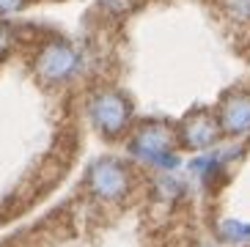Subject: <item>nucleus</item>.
Returning a JSON list of instances; mask_svg holds the SVG:
<instances>
[{
  "instance_id": "nucleus-10",
  "label": "nucleus",
  "mask_w": 250,
  "mask_h": 247,
  "mask_svg": "<svg viewBox=\"0 0 250 247\" xmlns=\"http://www.w3.org/2000/svg\"><path fill=\"white\" fill-rule=\"evenodd\" d=\"M107 11H113V14H124V11H129V8L135 6V0H99Z\"/></svg>"
},
{
  "instance_id": "nucleus-4",
  "label": "nucleus",
  "mask_w": 250,
  "mask_h": 247,
  "mask_svg": "<svg viewBox=\"0 0 250 247\" xmlns=\"http://www.w3.org/2000/svg\"><path fill=\"white\" fill-rule=\"evenodd\" d=\"M88 187L102 201H118V198H124L129 192V173H126V167L121 162L102 160L96 165H91Z\"/></svg>"
},
{
  "instance_id": "nucleus-6",
  "label": "nucleus",
  "mask_w": 250,
  "mask_h": 247,
  "mask_svg": "<svg viewBox=\"0 0 250 247\" xmlns=\"http://www.w3.org/2000/svg\"><path fill=\"white\" fill-rule=\"evenodd\" d=\"M220 129L242 135L250 129V96H231L220 110Z\"/></svg>"
},
{
  "instance_id": "nucleus-3",
  "label": "nucleus",
  "mask_w": 250,
  "mask_h": 247,
  "mask_svg": "<svg viewBox=\"0 0 250 247\" xmlns=\"http://www.w3.org/2000/svg\"><path fill=\"white\" fill-rule=\"evenodd\" d=\"M91 121L96 124V129L107 135V138H116L121 132L129 126V116H132V110H129V102H126L121 94L116 91H102V94H96L91 99Z\"/></svg>"
},
{
  "instance_id": "nucleus-2",
  "label": "nucleus",
  "mask_w": 250,
  "mask_h": 247,
  "mask_svg": "<svg viewBox=\"0 0 250 247\" xmlns=\"http://www.w3.org/2000/svg\"><path fill=\"white\" fill-rule=\"evenodd\" d=\"M132 154L140 160L151 162L154 167L173 170L179 165V157L173 151V135L162 124H146L132 138Z\"/></svg>"
},
{
  "instance_id": "nucleus-7",
  "label": "nucleus",
  "mask_w": 250,
  "mask_h": 247,
  "mask_svg": "<svg viewBox=\"0 0 250 247\" xmlns=\"http://www.w3.org/2000/svg\"><path fill=\"white\" fill-rule=\"evenodd\" d=\"M220 236L231 245H245V242H250V226L239 223V220H226L220 226Z\"/></svg>"
},
{
  "instance_id": "nucleus-8",
  "label": "nucleus",
  "mask_w": 250,
  "mask_h": 247,
  "mask_svg": "<svg viewBox=\"0 0 250 247\" xmlns=\"http://www.w3.org/2000/svg\"><path fill=\"white\" fill-rule=\"evenodd\" d=\"M226 14L236 22H250V0H220Z\"/></svg>"
},
{
  "instance_id": "nucleus-11",
  "label": "nucleus",
  "mask_w": 250,
  "mask_h": 247,
  "mask_svg": "<svg viewBox=\"0 0 250 247\" xmlns=\"http://www.w3.org/2000/svg\"><path fill=\"white\" fill-rule=\"evenodd\" d=\"M25 6V0H0V14H14Z\"/></svg>"
},
{
  "instance_id": "nucleus-5",
  "label": "nucleus",
  "mask_w": 250,
  "mask_h": 247,
  "mask_svg": "<svg viewBox=\"0 0 250 247\" xmlns=\"http://www.w3.org/2000/svg\"><path fill=\"white\" fill-rule=\"evenodd\" d=\"M182 138L190 148H209L220 138V124L206 113H192L182 126Z\"/></svg>"
},
{
  "instance_id": "nucleus-1",
  "label": "nucleus",
  "mask_w": 250,
  "mask_h": 247,
  "mask_svg": "<svg viewBox=\"0 0 250 247\" xmlns=\"http://www.w3.org/2000/svg\"><path fill=\"white\" fill-rule=\"evenodd\" d=\"M80 66H83V55L69 41H50L39 50L33 69H36V77L42 82L55 85V82L72 80L74 74L80 72Z\"/></svg>"
},
{
  "instance_id": "nucleus-9",
  "label": "nucleus",
  "mask_w": 250,
  "mask_h": 247,
  "mask_svg": "<svg viewBox=\"0 0 250 247\" xmlns=\"http://www.w3.org/2000/svg\"><path fill=\"white\" fill-rule=\"evenodd\" d=\"M11 44H14V30L0 22V58H3L8 50H11Z\"/></svg>"
}]
</instances>
